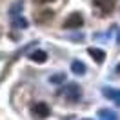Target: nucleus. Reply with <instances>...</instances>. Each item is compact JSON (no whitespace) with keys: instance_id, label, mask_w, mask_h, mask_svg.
<instances>
[{"instance_id":"nucleus-1","label":"nucleus","mask_w":120,"mask_h":120,"mask_svg":"<svg viewBox=\"0 0 120 120\" xmlns=\"http://www.w3.org/2000/svg\"><path fill=\"white\" fill-rule=\"evenodd\" d=\"M31 115H33V118H38V120L47 118L49 116V107L44 102H38V104H35L31 107Z\"/></svg>"},{"instance_id":"nucleus-2","label":"nucleus","mask_w":120,"mask_h":120,"mask_svg":"<svg viewBox=\"0 0 120 120\" xmlns=\"http://www.w3.org/2000/svg\"><path fill=\"white\" fill-rule=\"evenodd\" d=\"M82 24H84L82 15H80V13H73V15L64 22V27H68V29H76V27H80Z\"/></svg>"},{"instance_id":"nucleus-3","label":"nucleus","mask_w":120,"mask_h":120,"mask_svg":"<svg viewBox=\"0 0 120 120\" xmlns=\"http://www.w3.org/2000/svg\"><path fill=\"white\" fill-rule=\"evenodd\" d=\"M115 2H116V0H93V4H95L102 13H111L113 9H115Z\"/></svg>"},{"instance_id":"nucleus-4","label":"nucleus","mask_w":120,"mask_h":120,"mask_svg":"<svg viewBox=\"0 0 120 120\" xmlns=\"http://www.w3.org/2000/svg\"><path fill=\"white\" fill-rule=\"evenodd\" d=\"M104 95L107 98H111V100H115V102H116V104H120V89H109V87H105L104 89Z\"/></svg>"},{"instance_id":"nucleus-5","label":"nucleus","mask_w":120,"mask_h":120,"mask_svg":"<svg viewBox=\"0 0 120 120\" xmlns=\"http://www.w3.org/2000/svg\"><path fill=\"white\" fill-rule=\"evenodd\" d=\"M45 58H47V55H45L44 51H35V53H31V60L33 62H45Z\"/></svg>"},{"instance_id":"nucleus-6","label":"nucleus","mask_w":120,"mask_h":120,"mask_svg":"<svg viewBox=\"0 0 120 120\" xmlns=\"http://www.w3.org/2000/svg\"><path fill=\"white\" fill-rule=\"evenodd\" d=\"M89 55L97 60V62H102V60L105 58V53H104V51H100V49H93V47L89 49Z\"/></svg>"},{"instance_id":"nucleus-7","label":"nucleus","mask_w":120,"mask_h":120,"mask_svg":"<svg viewBox=\"0 0 120 120\" xmlns=\"http://www.w3.org/2000/svg\"><path fill=\"white\" fill-rule=\"evenodd\" d=\"M71 69H73L75 75H82L84 71H86V66H84L82 62H73V64H71Z\"/></svg>"},{"instance_id":"nucleus-8","label":"nucleus","mask_w":120,"mask_h":120,"mask_svg":"<svg viewBox=\"0 0 120 120\" xmlns=\"http://www.w3.org/2000/svg\"><path fill=\"white\" fill-rule=\"evenodd\" d=\"M66 97L68 98H78V86H69L68 91H66Z\"/></svg>"},{"instance_id":"nucleus-9","label":"nucleus","mask_w":120,"mask_h":120,"mask_svg":"<svg viewBox=\"0 0 120 120\" xmlns=\"http://www.w3.org/2000/svg\"><path fill=\"white\" fill-rule=\"evenodd\" d=\"M49 80H51V82H55V84H58V82H62V80H64V75H56V76H51Z\"/></svg>"},{"instance_id":"nucleus-10","label":"nucleus","mask_w":120,"mask_h":120,"mask_svg":"<svg viewBox=\"0 0 120 120\" xmlns=\"http://www.w3.org/2000/svg\"><path fill=\"white\" fill-rule=\"evenodd\" d=\"M100 115H102V116H109L111 120L116 118V115H115V113H109V111H100Z\"/></svg>"},{"instance_id":"nucleus-11","label":"nucleus","mask_w":120,"mask_h":120,"mask_svg":"<svg viewBox=\"0 0 120 120\" xmlns=\"http://www.w3.org/2000/svg\"><path fill=\"white\" fill-rule=\"evenodd\" d=\"M35 2H40V4H45V2H53V0H35Z\"/></svg>"},{"instance_id":"nucleus-12","label":"nucleus","mask_w":120,"mask_h":120,"mask_svg":"<svg viewBox=\"0 0 120 120\" xmlns=\"http://www.w3.org/2000/svg\"><path fill=\"white\" fill-rule=\"evenodd\" d=\"M118 42H120V33H118Z\"/></svg>"},{"instance_id":"nucleus-13","label":"nucleus","mask_w":120,"mask_h":120,"mask_svg":"<svg viewBox=\"0 0 120 120\" xmlns=\"http://www.w3.org/2000/svg\"><path fill=\"white\" fill-rule=\"evenodd\" d=\"M116 69H118V71H120V66H118V68H116Z\"/></svg>"}]
</instances>
